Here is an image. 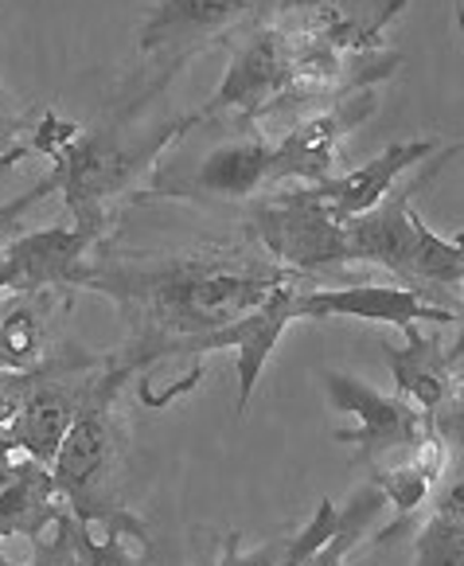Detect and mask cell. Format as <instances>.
<instances>
[{
  "label": "cell",
  "instance_id": "484cf974",
  "mask_svg": "<svg viewBox=\"0 0 464 566\" xmlns=\"http://www.w3.org/2000/svg\"><path fill=\"white\" fill-rule=\"evenodd\" d=\"M75 137H78V125L75 122H63L59 114H48L32 129V145H24V149L28 153H40V157H48V160H55L59 153L66 149V145L75 142Z\"/></svg>",
  "mask_w": 464,
  "mask_h": 566
},
{
  "label": "cell",
  "instance_id": "8992f818",
  "mask_svg": "<svg viewBox=\"0 0 464 566\" xmlns=\"http://www.w3.org/2000/svg\"><path fill=\"white\" fill-rule=\"evenodd\" d=\"M293 102H305L297 86V32L254 24L231 51V67H226L215 98L199 114L203 122L215 114H239L242 122H257Z\"/></svg>",
  "mask_w": 464,
  "mask_h": 566
},
{
  "label": "cell",
  "instance_id": "44dd1931",
  "mask_svg": "<svg viewBox=\"0 0 464 566\" xmlns=\"http://www.w3.org/2000/svg\"><path fill=\"white\" fill-rule=\"evenodd\" d=\"M382 509H387V500H382V492L375 489V484L359 489L356 496L336 512V532H331V539L316 551L308 566H348L351 555H356L359 543L367 539V532H371L375 516H379Z\"/></svg>",
  "mask_w": 464,
  "mask_h": 566
},
{
  "label": "cell",
  "instance_id": "83f0119b",
  "mask_svg": "<svg viewBox=\"0 0 464 566\" xmlns=\"http://www.w3.org/2000/svg\"><path fill=\"white\" fill-rule=\"evenodd\" d=\"M17 458H20L17 442H9V438H4V433H0V489H4V484H9L12 469H17Z\"/></svg>",
  "mask_w": 464,
  "mask_h": 566
},
{
  "label": "cell",
  "instance_id": "2e32d148",
  "mask_svg": "<svg viewBox=\"0 0 464 566\" xmlns=\"http://www.w3.org/2000/svg\"><path fill=\"white\" fill-rule=\"evenodd\" d=\"M437 145L433 142H394L390 149H382L379 157H371L367 165L351 168V172H336L328 180L313 184V192L320 196V203L336 219H356L363 211H371L382 196L398 184V176L418 168L425 157H433Z\"/></svg>",
  "mask_w": 464,
  "mask_h": 566
},
{
  "label": "cell",
  "instance_id": "4fadbf2b",
  "mask_svg": "<svg viewBox=\"0 0 464 566\" xmlns=\"http://www.w3.org/2000/svg\"><path fill=\"white\" fill-rule=\"evenodd\" d=\"M379 98L371 91H351L324 114L300 122L297 129L282 137L274 145V165H270V188L285 180L297 184H320L328 176H336V160H340V145L348 142L351 129L367 122L375 114Z\"/></svg>",
  "mask_w": 464,
  "mask_h": 566
},
{
  "label": "cell",
  "instance_id": "9c48e42d",
  "mask_svg": "<svg viewBox=\"0 0 464 566\" xmlns=\"http://www.w3.org/2000/svg\"><path fill=\"white\" fill-rule=\"evenodd\" d=\"M316 0H160L152 4L141 24V55H199L211 40H219L231 28H254L265 12L308 9Z\"/></svg>",
  "mask_w": 464,
  "mask_h": 566
},
{
  "label": "cell",
  "instance_id": "d6986e66",
  "mask_svg": "<svg viewBox=\"0 0 464 566\" xmlns=\"http://www.w3.org/2000/svg\"><path fill=\"white\" fill-rule=\"evenodd\" d=\"M441 465H445V446L430 442L418 450L414 465H402V469H371V484L382 492L387 504H394L398 520H410L418 524L414 512L422 509L425 500H430V489L437 481Z\"/></svg>",
  "mask_w": 464,
  "mask_h": 566
},
{
  "label": "cell",
  "instance_id": "ba28073f",
  "mask_svg": "<svg viewBox=\"0 0 464 566\" xmlns=\"http://www.w3.org/2000/svg\"><path fill=\"white\" fill-rule=\"evenodd\" d=\"M328 387V402L336 415L356 418V430H336V442L356 446V465L375 469V458L390 450H422L430 446V418L414 410L407 399L398 395H382L371 384L356 379L348 371H328L324 375Z\"/></svg>",
  "mask_w": 464,
  "mask_h": 566
},
{
  "label": "cell",
  "instance_id": "cb8c5ba5",
  "mask_svg": "<svg viewBox=\"0 0 464 566\" xmlns=\"http://www.w3.org/2000/svg\"><path fill=\"white\" fill-rule=\"evenodd\" d=\"M35 555L24 566H78V551H75V516L71 512H59L51 532L43 539L32 543ZM9 566V563H4Z\"/></svg>",
  "mask_w": 464,
  "mask_h": 566
},
{
  "label": "cell",
  "instance_id": "6da1fadb",
  "mask_svg": "<svg viewBox=\"0 0 464 566\" xmlns=\"http://www.w3.org/2000/svg\"><path fill=\"white\" fill-rule=\"evenodd\" d=\"M300 274L277 266L262 250L199 247V250H114L91 259L78 290L109 297L133 325V340L117 359L141 371L157 359L183 356L191 340L234 325L262 305L277 285Z\"/></svg>",
  "mask_w": 464,
  "mask_h": 566
},
{
  "label": "cell",
  "instance_id": "52a82bcc",
  "mask_svg": "<svg viewBox=\"0 0 464 566\" xmlns=\"http://www.w3.org/2000/svg\"><path fill=\"white\" fill-rule=\"evenodd\" d=\"M98 359L91 356H63V359H43L35 367V379L28 387L24 402L12 415V422H4V438L17 442L20 453H28L40 465L55 461L59 442L66 438L71 422L83 410L86 395H91L94 371Z\"/></svg>",
  "mask_w": 464,
  "mask_h": 566
},
{
  "label": "cell",
  "instance_id": "3957f363",
  "mask_svg": "<svg viewBox=\"0 0 464 566\" xmlns=\"http://www.w3.org/2000/svg\"><path fill=\"white\" fill-rule=\"evenodd\" d=\"M133 371L125 359H106L94 371L91 395L59 442L51 461L55 492L71 504V516L98 535H122L133 547H149V527L133 516L122 496V426H117V395Z\"/></svg>",
  "mask_w": 464,
  "mask_h": 566
},
{
  "label": "cell",
  "instance_id": "5bb4252c",
  "mask_svg": "<svg viewBox=\"0 0 464 566\" xmlns=\"http://www.w3.org/2000/svg\"><path fill=\"white\" fill-rule=\"evenodd\" d=\"M293 301H297V282L277 285L270 297L257 308H250L246 317H239L234 325L215 328V333L199 336V340L188 344L183 356H203V352L215 348H234V367H239V395H234V415H246L250 399H254V387L265 371V359L274 356L277 340H282L285 328L297 321L293 313Z\"/></svg>",
  "mask_w": 464,
  "mask_h": 566
},
{
  "label": "cell",
  "instance_id": "7402d4cb",
  "mask_svg": "<svg viewBox=\"0 0 464 566\" xmlns=\"http://www.w3.org/2000/svg\"><path fill=\"white\" fill-rule=\"evenodd\" d=\"M336 512H340V509L324 496L320 504H316L313 520H308L297 535H289V539H285V551H282V558H277V566H308V563H313V555L331 539V532H336Z\"/></svg>",
  "mask_w": 464,
  "mask_h": 566
},
{
  "label": "cell",
  "instance_id": "7a4b0ae2",
  "mask_svg": "<svg viewBox=\"0 0 464 566\" xmlns=\"http://www.w3.org/2000/svg\"><path fill=\"white\" fill-rule=\"evenodd\" d=\"M188 59L191 55L172 59L145 94L165 91V83L176 78V71H180ZM145 94L125 98L122 106L109 109V114L102 117L98 125H91V129H78L75 142L59 153L51 172L40 180L43 196L63 192L75 223L94 234H106L109 203H114L122 192H129L133 184H137V176H141L168 145H176L191 125L203 122V114H183V117H176V122H160V125L141 129L133 117L141 114Z\"/></svg>",
  "mask_w": 464,
  "mask_h": 566
},
{
  "label": "cell",
  "instance_id": "d4e9b609",
  "mask_svg": "<svg viewBox=\"0 0 464 566\" xmlns=\"http://www.w3.org/2000/svg\"><path fill=\"white\" fill-rule=\"evenodd\" d=\"M285 539H289V535H277V539H270L257 551H242V532H226L223 547H219V566H277V558H282V551H285Z\"/></svg>",
  "mask_w": 464,
  "mask_h": 566
},
{
  "label": "cell",
  "instance_id": "7c38bea8",
  "mask_svg": "<svg viewBox=\"0 0 464 566\" xmlns=\"http://www.w3.org/2000/svg\"><path fill=\"white\" fill-rule=\"evenodd\" d=\"M297 321H375V325H456L461 308H449L430 301L425 293L407 290V285H382V282H359V285H340V290H297L293 301Z\"/></svg>",
  "mask_w": 464,
  "mask_h": 566
},
{
  "label": "cell",
  "instance_id": "8fae6325",
  "mask_svg": "<svg viewBox=\"0 0 464 566\" xmlns=\"http://www.w3.org/2000/svg\"><path fill=\"white\" fill-rule=\"evenodd\" d=\"M102 234L86 227H43L17 234L0 247V293H51L78 290Z\"/></svg>",
  "mask_w": 464,
  "mask_h": 566
},
{
  "label": "cell",
  "instance_id": "ac0fdd59",
  "mask_svg": "<svg viewBox=\"0 0 464 566\" xmlns=\"http://www.w3.org/2000/svg\"><path fill=\"white\" fill-rule=\"evenodd\" d=\"M43 301L48 293H12L0 308V371H35L43 364Z\"/></svg>",
  "mask_w": 464,
  "mask_h": 566
},
{
  "label": "cell",
  "instance_id": "277c9868",
  "mask_svg": "<svg viewBox=\"0 0 464 566\" xmlns=\"http://www.w3.org/2000/svg\"><path fill=\"white\" fill-rule=\"evenodd\" d=\"M461 153V142L445 145L430 172L422 180L407 184V188H390L371 211L348 219L344 223V247H348V266L351 262H371L398 277V285L418 290L433 301V290L456 293L464 277V250L461 239H441L425 227V219L414 211V192L425 188L433 176L445 168Z\"/></svg>",
  "mask_w": 464,
  "mask_h": 566
},
{
  "label": "cell",
  "instance_id": "4316f807",
  "mask_svg": "<svg viewBox=\"0 0 464 566\" xmlns=\"http://www.w3.org/2000/svg\"><path fill=\"white\" fill-rule=\"evenodd\" d=\"M20 125H24V109H20L17 98L0 86V165H9V160H17L28 153L24 145H17Z\"/></svg>",
  "mask_w": 464,
  "mask_h": 566
},
{
  "label": "cell",
  "instance_id": "f1b7e54d",
  "mask_svg": "<svg viewBox=\"0 0 464 566\" xmlns=\"http://www.w3.org/2000/svg\"><path fill=\"white\" fill-rule=\"evenodd\" d=\"M191 566H219V555H211V558H196Z\"/></svg>",
  "mask_w": 464,
  "mask_h": 566
},
{
  "label": "cell",
  "instance_id": "ffe728a7",
  "mask_svg": "<svg viewBox=\"0 0 464 566\" xmlns=\"http://www.w3.org/2000/svg\"><path fill=\"white\" fill-rule=\"evenodd\" d=\"M418 566H464V509L461 481L437 500V509L425 524H418Z\"/></svg>",
  "mask_w": 464,
  "mask_h": 566
},
{
  "label": "cell",
  "instance_id": "603a6c76",
  "mask_svg": "<svg viewBox=\"0 0 464 566\" xmlns=\"http://www.w3.org/2000/svg\"><path fill=\"white\" fill-rule=\"evenodd\" d=\"M75 551H78V566H141V558L129 551V539H122V535H102L98 539L78 520H75Z\"/></svg>",
  "mask_w": 464,
  "mask_h": 566
},
{
  "label": "cell",
  "instance_id": "e0dca14e",
  "mask_svg": "<svg viewBox=\"0 0 464 566\" xmlns=\"http://www.w3.org/2000/svg\"><path fill=\"white\" fill-rule=\"evenodd\" d=\"M55 500L59 492L51 481V469L32 458H17L9 484L0 489V543L12 535H24L32 543L43 539L59 516ZM0 566H4V558H0Z\"/></svg>",
  "mask_w": 464,
  "mask_h": 566
},
{
  "label": "cell",
  "instance_id": "5b68a950",
  "mask_svg": "<svg viewBox=\"0 0 464 566\" xmlns=\"http://www.w3.org/2000/svg\"><path fill=\"white\" fill-rule=\"evenodd\" d=\"M250 234L257 247L293 274H324L348 266L344 219H336L313 192V184L285 188L250 208Z\"/></svg>",
  "mask_w": 464,
  "mask_h": 566
},
{
  "label": "cell",
  "instance_id": "30bf717a",
  "mask_svg": "<svg viewBox=\"0 0 464 566\" xmlns=\"http://www.w3.org/2000/svg\"><path fill=\"white\" fill-rule=\"evenodd\" d=\"M274 145L262 137L223 142L199 160L196 168H172L152 180L145 200H196V203H242L270 188Z\"/></svg>",
  "mask_w": 464,
  "mask_h": 566
},
{
  "label": "cell",
  "instance_id": "9a60e30c",
  "mask_svg": "<svg viewBox=\"0 0 464 566\" xmlns=\"http://www.w3.org/2000/svg\"><path fill=\"white\" fill-rule=\"evenodd\" d=\"M407 348H387L390 379L398 399H407L425 418L456 395V371H461V344L445 348L437 336H425L422 325L402 328Z\"/></svg>",
  "mask_w": 464,
  "mask_h": 566
}]
</instances>
